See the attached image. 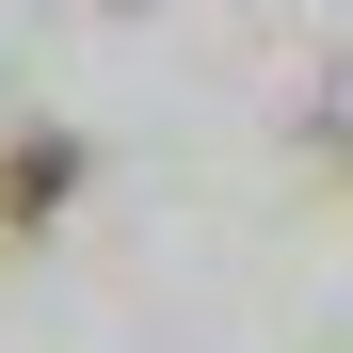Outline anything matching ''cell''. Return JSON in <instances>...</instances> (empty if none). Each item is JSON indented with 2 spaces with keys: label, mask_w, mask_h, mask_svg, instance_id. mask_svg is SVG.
<instances>
[{
  "label": "cell",
  "mask_w": 353,
  "mask_h": 353,
  "mask_svg": "<svg viewBox=\"0 0 353 353\" xmlns=\"http://www.w3.org/2000/svg\"><path fill=\"white\" fill-rule=\"evenodd\" d=\"M65 193H81V145H65V129H32L17 161H0V241H17V225H48Z\"/></svg>",
  "instance_id": "1"
}]
</instances>
